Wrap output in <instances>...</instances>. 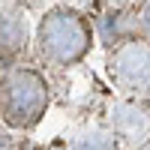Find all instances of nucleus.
<instances>
[{"mask_svg": "<svg viewBox=\"0 0 150 150\" xmlns=\"http://www.w3.org/2000/svg\"><path fill=\"white\" fill-rule=\"evenodd\" d=\"M24 42V27L15 15H0V57H12L21 51Z\"/></svg>", "mask_w": 150, "mask_h": 150, "instance_id": "nucleus-4", "label": "nucleus"}, {"mask_svg": "<svg viewBox=\"0 0 150 150\" xmlns=\"http://www.w3.org/2000/svg\"><path fill=\"white\" fill-rule=\"evenodd\" d=\"M117 69H120V75H126V78L144 81L147 75H150V51L141 48V45H126V48H120V54H117Z\"/></svg>", "mask_w": 150, "mask_h": 150, "instance_id": "nucleus-3", "label": "nucleus"}, {"mask_svg": "<svg viewBox=\"0 0 150 150\" xmlns=\"http://www.w3.org/2000/svg\"><path fill=\"white\" fill-rule=\"evenodd\" d=\"M90 45V30L75 12H51L39 27V48L54 63H72Z\"/></svg>", "mask_w": 150, "mask_h": 150, "instance_id": "nucleus-2", "label": "nucleus"}, {"mask_svg": "<svg viewBox=\"0 0 150 150\" xmlns=\"http://www.w3.org/2000/svg\"><path fill=\"white\" fill-rule=\"evenodd\" d=\"M45 108V81L30 69H15L0 84V114L12 126H30Z\"/></svg>", "mask_w": 150, "mask_h": 150, "instance_id": "nucleus-1", "label": "nucleus"}, {"mask_svg": "<svg viewBox=\"0 0 150 150\" xmlns=\"http://www.w3.org/2000/svg\"><path fill=\"white\" fill-rule=\"evenodd\" d=\"M75 150H111V147L105 141H99V138H84V141L75 144Z\"/></svg>", "mask_w": 150, "mask_h": 150, "instance_id": "nucleus-5", "label": "nucleus"}, {"mask_svg": "<svg viewBox=\"0 0 150 150\" xmlns=\"http://www.w3.org/2000/svg\"><path fill=\"white\" fill-rule=\"evenodd\" d=\"M144 27H147V33H150V9H147V18H144Z\"/></svg>", "mask_w": 150, "mask_h": 150, "instance_id": "nucleus-6", "label": "nucleus"}]
</instances>
